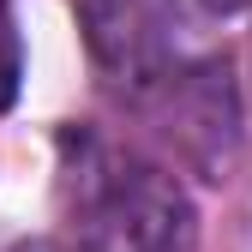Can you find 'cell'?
I'll list each match as a JSON object with an SVG mask.
<instances>
[{
    "label": "cell",
    "instance_id": "obj_4",
    "mask_svg": "<svg viewBox=\"0 0 252 252\" xmlns=\"http://www.w3.org/2000/svg\"><path fill=\"white\" fill-rule=\"evenodd\" d=\"M198 6H204V12H222V18H228V12H246L252 0H198Z\"/></svg>",
    "mask_w": 252,
    "mask_h": 252
},
{
    "label": "cell",
    "instance_id": "obj_2",
    "mask_svg": "<svg viewBox=\"0 0 252 252\" xmlns=\"http://www.w3.org/2000/svg\"><path fill=\"white\" fill-rule=\"evenodd\" d=\"M72 12L102 78L126 90H150L174 72L180 0H72Z\"/></svg>",
    "mask_w": 252,
    "mask_h": 252
},
{
    "label": "cell",
    "instance_id": "obj_1",
    "mask_svg": "<svg viewBox=\"0 0 252 252\" xmlns=\"http://www.w3.org/2000/svg\"><path fill=\"white\" fill-rule=\"evenodd\" d=\"M186 186L138 156L84 144L72 174V252H192Z\"/></svg>",
    "mask_w": 252,
    "mask_h": 252
},
{
    "label": "cell",
    "instance_id": "obj_3",
    "mask_svg": "<svg viewBox=\"0 0 252 252\" xmlns=\"http://www.w3.org/2000/svg\"><path fill=\"white\" fill-rule=\"evenodd\" d=\"M18 84H24V42H18L12 0H0V114L18 102Z\"/></svg>",
    "mask_w": 252,
    "mask_h": 252
}]
</instances>
